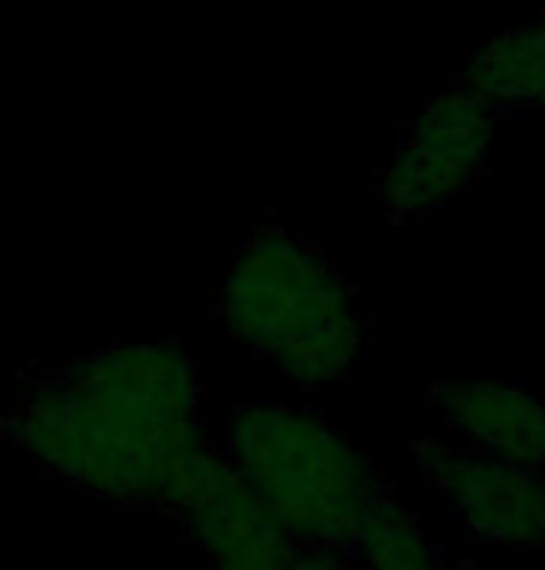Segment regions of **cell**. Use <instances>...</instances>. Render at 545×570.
<instances>
[{
	"label": "cell",
	"mask_w": 545,
	"mask_h": 570,
	"mask_svg": "<svg viewBox=\"0 0 545 570\" xmlns=\"http://www.w3.org/2000/svg\"><path fill=\"white\" fill-rule=\"evenodd\" d=\"M494 146V105L475 90H448L415 116L397 160L378 183L381 209L415 220L441 209L486 168Z\"/></svg>",
	"instance_id": "5b68a950"
},
{
	"label": "cell",
	"mask_w": 545,
	"mask_h": 570,
	"mask_svg": "<svg viewBox=\"0 0 545 570\" xmlns=\"http://www.w3.org/2000/svg\"><path fill=\"white\" fill-rule=\"evenodd\" d=\"M367 570H445L422 519L392 492H378L351 544Z\"/></svg>",
	"instance_id": "9c48e42d"
},
{
	"label": "cell",
	"mask_w": 545,
	"mask_h": 570,
	"mask_svg": "<svg viewBox=\"0 0 545 570\" xmlns=\"http://www.w3.org/2000/svg\"><path fill=\"white\" fill-rule=\"evenodd\" d=\"M464 86L489 105L545 109V16L489 41L471 60Z\"/></svg>",
	"instance_id": "ba28073f"
},
{
	"label": "cell",
	"mask_w": 545,
	"mask_h": 570,
	"mask_svg": "<svg viewBox=\"0 0 545 570\" xmlns=\"http://www.w3.org/2000/svg\"><path fill=\"white\" fill-rule=\"evenodd\" d=\"M198 362L173 340H124L64 365L0 414V433L68 485L162 503L173 466L206 444Z\"/></svg>",
	"instance_id": "6da1fadb"
},
{
	"label": "cell",
	"mask_w": 545,
	"mask_h": 570,
	"mask_svg": "<svg viewBox=\"0 0 545 570\" xmlns=\"http://www.w3.org/2000/svg\"><path fill=\"white\" fill-rule=\"evenodd\" d=\"M411 462L448 514L486 548L545 544V473L516 466L486 451H464L441 440H419Z\"/></svg>",
	"instance_id": "8992f818"
},
{
	"label": "cell",
	"mask_w": 545,
	"mask_h": 570,
	"mask_svg": "<svg viewBox=\"0 0 545 570\" xmlns=\"http://www.w3.org/2000/svg\"><path fill=\"white\" fill-rule=\"evenodd\" d=\"M221 321L240 347L265 354L306 392L348 376L370 336L344 273L284 228H265L240 250Z\"/></svg>",
	"instance_id": "7a4b0ae2"
},
{
	"label": "cell",
	"mask_w": 545,
	"mask_h": 570,
	"mask_svg": "<svg viewBox=\"0 0 545 570\" xmlns=\"http://www.w3.org/2000/svg\"><path fill=\"white\" fill-rule=\"evenodd\" d=\"M157 508L184 522L213 570H254L295 548L236 462L213 451L210 440L176 462Z\"/></svg>",
	"instance_id": "277c9868"
},
{
	"label": "cell",
	"mask_w": 545,
	"mask_h": 570,
	"mask_svg": "<svg viewBox=\"0 0 545 570\" xmlns=\"http://www.w3.org/2000/svg\"><path fill=\"white\" fill-rule=\"evenodd\" d=\"M445 422L478 451L545 473V400L508 381H464L437 392Z\"/></svg>",
	"instance_id": "52a82bcc"
},
{
	"label": "cell",
	"mask_w": 545,
	"mask_h": 570,
	"mask_svg": "<svg viewBox=\"0 0 545 570\" xmlns=\"http://www.w3.org/2000/svg\"><path fill=\"white\" fill-rule=\"evenodd\" d=\"M224 455L295 544L344 552L381 492L370 459L344 433L288 403L243 406Z\"/></svg>",
	"instance_id": "3957f363"
},
{
	"label": "cell",
	"mask_w": 545,
	"mask_h": 570,
	"mask_svg": "<svg viewBox=\"0 0 545 570\" xmlns=\"http://www.w3.org/2000/svg\"><path fill=\"white\" fill-rule=\"evenodd\" d=\"M254 570H348V563L337 548L295 544L292 552L281 556L276 563H265V567H254Z\"/></svg>",
	"instance_id": "30bf717a"
}]
</instances>
